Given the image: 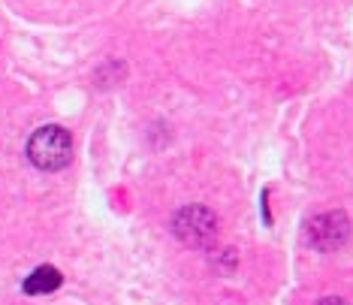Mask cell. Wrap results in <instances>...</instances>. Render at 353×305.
<instances>
[{
	"mask_svg": "<svg viewBox=\"0 0 353 305\" xmlns=\"http://www.w3.org/2000/svg\"><path fill=\"white\" fill-rule=\"evenodd\" d=\"M28 157L30 164L46 173L63 170L70 164V157H73V139H70V133L63 127L46 124L28 139Z\"/></svg>",
	"mask_w": 353,
	"mask_h": 305,
	"instance_id": "1",
	"label": "cell"
},
{
	"mask_svg": "<svg viewBox=\"0 0 353 305\" xmlns=\"http://www.w3.org/2000/svg\"><path fill=\"white\" fill-rule=\"evenodd\" d=\"M175 236L194 248H208L218 236V218L203 206L181 208L175 215Z\"/></svg>",
	"mask_w": 353,
	"mask_h": 305,
	"instance_id": "2",
	"label": "cell"
},
{
	"mask_svg": "<svg viewBox=\"0 0 353 305\" xmlns=\"http://www.w3.org/2000/svg\"><path fill=\"white\" fill-rule=\"evenodd\" d=\"M61 272L54 269V266H39L30 272V278L25 281V293L30 296H37V293H52V291H58L61 287Z\"/></svg>",
	"mask_w": 353,
	"mask_h": 305,
	"instance_id": "4",
	"label": "cell"
},
{
	"mask_svg": "<svg viewBox=\"0 0 353 305\" xmlns=\"http://www.w3.org/2000/svg\"><path fill=\"white\" fill-rule=\"evenodd\" d=\"M347 233H350V227H347V218H344L341 212L317 215V218H311V224H308V236L320 251H335L339 245H344Z\"/></svg>",
	"mask_w": 353,
	"mask_h": 305,
	"instance_id": "3",
	"label": "cell"
}]
</instances>
